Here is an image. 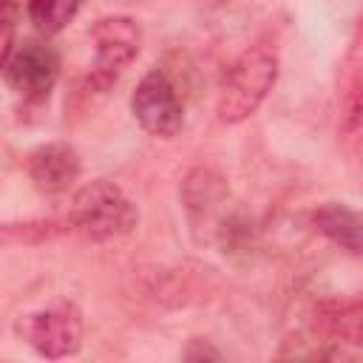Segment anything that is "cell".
Here are the masks:
<instances>
[{"instance_id": "obj_14", "label": "cell", "mask_w": 363, "mask_h": 363, "mask_svg": "<svg viewBox=\"0 0 363 363\" xmlns=\"http://www.w3.org/2000/svg\"><path fill=\"white\" fill-rule=\"evenodd\" d=\"M17 11H20V6H14V3L3 6V11H0V26H3V43H0V65H3V62H9V57H11V54H14V48L20 45V43H17V26H14V17H17Z\"/></svg>"}, {"instance_id": "obj_10", "label": "cell", "mask_w": 363, "mask_h": 363, "mask_svg": "<svg viewBox=\"0 0 363 363\" xmlns=\"http://www.w3.org/2000/svg\"><path fill=\"white\" fill-rule=\"evenodd\" d=\"M227 193L230 190H227L224 176L216 173L213 167H196L182 182V201L193 218L210 216L213 210H218V204L227 201Z\"/></svg>"}, {"instance_id": "obj_2", "label": "cell", "mask_w": 363, "mask_h": 363, "mask_svg": "<svg viewBox=\"0 0 363 363\" xmlns=\"http://www.w3.org/2000/svg\"><path fill=\"white\" fill-rule=\"evenodd\" d=\"M139 224L136 204L125 190L108 179L82 184L68 207V230H77L88 241H113L128 235Z\"/></svg>"}, {"instance_id": "obj_11", "label": "cell", "mask_w": 363, "mask_h": 363, "mask_svg": "<svg viewBox=\"0 0 363 363\" xmlns=\"http://www.w3.org/2000/svg\"><path fill=\"white\" fill-rule=\"evenodd\" d=\"M77 11H79V3H71V0H34V3L26 6L28 20L43 34L62 31L77 17Z\"/></svg>"}, {"instance_id": "obj_6", "label": "cell", "mask_w": 363, "mask_h": 363, "mask_svg": "<svg viewBox=\"0 0 363 363\" xmlns=\"http://www.w3.org/2000/svg\"><path fill=\"white\" fill-rule=\"evenodd\" d=\"M0 68H3L6 82L17 94H23V99L43 102V99H48V94L60 77V57L45 43L23 40L14 48V54L9 57V62H3Z\"/></svg>"}, {"instance_id": "obj_5", "label": "cell", "mask_w": 363, "mask_h": 363, "mask_svg": "<svg viewBox=\"0 0 363 363\" xmlns=\"http://www.w3.org/2000/svg\"><path fill=\"white\" fill-rule=\"evenodd\" d=\"M130 111L142 130L156 139H173L184 125V105L173 79L162 68H153L139 79L130 96Z\"/></svg>"}, {"instance_id": "obj_4", "label": "cell", "mask_w": 363, "mask_h": 363, "mask_svg": "<svg viewBox=\"0 0 363 363\" xmlns=\"http://www.w3.org/2000/svg\"><path fill=\"white\" fill-rule=\"evenodd\" d=\"M14 332L40 354L48 360H62L79 352L85 326L82 315L74 303H54L45 309H34L17 318Z\"/></svg>"}, {"instance_id": "obj_12", "label": "cell", "mask_w": 363, "mask_h": 363, "mask_svg": "<svg viewBox=\"0 0 363 363\" xmlns=\"http://www.w3.org/2000/svg\"><path fill=\"white\" fill-rule=\"evenodd\" d=\"M326 354H329V346L323 343L320 332L318 335L295 332L281 343L275 363H326Z\"/></svg>"}, {"instance_id": "obj_8", "label": "cell", "mask_w": 363, "mask_h": 363, "mask_svg": "<svg viewBox=\"0 0 363 363\" xmlns=\"http://www.w3.org/2000/svg\"><path fill=\"white\" fill-rule=\"evenodd\" d=\"M312 224L335 247L363 258V210H354L343 201H326L312 210Z\"/></svg>"}, {"instance_id": "obj_3", "label": "cell", "mask_w": 363, "mask_h": 363, "mask_svg": "<svg viewBox=\"0 0 363 363\" xmlns=\"http://www.w3.org/2000/svg\"><path fill=\"white\" fill-rule=\"evenodd\" d=\"M91 40H94V65L88 74V88L105 91L136 60L142 45V28L128 14H108L91 26Z\"/></svg>"}, {"instance_id": "obj_7", "label": "cell", "mask_w": 363, "mask_h": 363, "mask_svg": "<svg viewBox=\"0 0 363 363\" xmlns=\"http://www.w3.org/2000/svg\"><path fill=\"white\" fill-rule=\"evenodd\" d=\"M26 173L31 184L45 196H60L71 190L82 173V162L74 145L68 142H45L37 145L26 156Z\"/></svg>"}, {"instance_id": "obj_13", "label": "cell", "mask_w": 363, "mask_h": 363, "mask_svg": "<svg viewBox=\"0 0 363 363\" xmlns=\"http://www.w3.org/2000/svg\"><path fill=\"white\" fill-rule=\"evenodd\" d=\"M182 363H230L221 349L207 337H190L182 352Z\"/></svg>"}, {"instance_id": "obj_1", "label": "cell", "mask_w": 363, "mask_h": 363, "mask_svg": "<svg viewBox=\"0 0 363 363\" xmlns=\"http://www.w3.org/2000/svg\"><path fill=\"white\" fill-rule=\"evenodd\" d=\"M278 79V54L267 45H252L241 51L224 71L216 113L224 125H238L250 119L261 102L269 96Z\"/></svg>"}, {"instance_id": "obj_9", "label": "cell", "mask_w": 363, "mask_h": 363, "mask_svg": "<svg viewBox=\"0 0 363 363\" xmlns=\"http://www.w3.org/2000/svg\"><path fill=\"white\" fill-rule=\"evenodd\" d=\"M315 329L323 337L343 340L363 349V292L352 298H335L315 306Z\"/></svg>"}]
</instances>
